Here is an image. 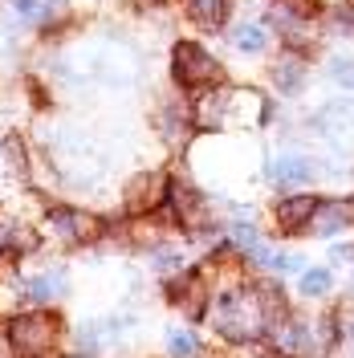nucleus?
Returning a JSON list of instances; mask_svg holds the SVG:
<instances>
[{"mask_svg":"<svg viewBox=\"0 0 354 358\" xmlns=\"http://www.w3.org/2000/svg\"><path fill=\"white\" fill-rule=\"evenodd\" d=\"M167 350H171V358H192L196 355V334H192V330H171Z\"/></svg>","mask_w":354,"mask_h":358,"instance_id":"f3484780","label":"nucleus"},{"mask_svg":"<svg viewBox=\"0 0 354 358\" xmlns=\"http://www.w3.org/2000/svg\"><path fill=\"white\" fill-rule=\"evenodd\" d=\"M171 203H176V216H179V224H187L192 232L196 228H208V203H204V196L199 192H192V187H183V183H176L171 187Z\"/></svg>","mask_w":354,"mask_h":358,"instance_id":"39448f33","label":"nucleus"},{"mask_svg":"<svg viewBox=\"0 0 354 358\" xmlns=\"http://www.w3.org/2000/svg\"><path fill=\"white\" fill-rule=\"evenodd\" d=\"M37 358H41V355H37Z\"/></svg>","mask_w":354,"mask_h":358,"instance_id":"aec40b11","label":"nucleus"},{"mask_svg":"<svg viewBox=\"0 0 354 358\" xmlns=\"http://www.w3.org/2000/svg\"><path fill=\"white\" fill-rule=\"evenodd\" d=\"M273 82L285 90V94L302 90V82H306V62H302V57H293V53H285V57L277 62V69H273Z\"/></svg>","mask_w":354,"mask_h":358,"instance_id":"9d476101","label":"nucleus"},{"mask_svg":"<svg viewBox=\"0 0 354 358\" xmlns=\"http://www.w3.org/2000/svg\"><path fill=\"white\" fill-rule=\"evenodd\" d=\"M37 245V241H33V236H29V228H17V224H0V252H4V248H17V252H21V248H33Z\"/></svg>","mask_w":354,"mask_h":358,"instance_id":"dca6fc26","label":"nucleus"},{"mask_svg":"<svg viewBox=\"0 0 354 358\" xmlns=\"http://www.w3.org/2000/svg\"><path fill=\"white\" fill-rule=\"evenodd\" d=\"M265 310L269 301L261 297H253V293H232V297H224L220 310H216V326H220L224 338H257L265 330Z\"/></svg>","mask_w":354,"mask_h":358,"instance_id":"f257e3e1","label":"nucleus"},{"mask_svg":"<svg viewBox=\"0 0 354 358\" xmlns=\"http://www.w3.org/2000/svg\"><path fill=\"white\" fill-rule=\"evenodd\" d=\"M171 293H176V306H183V310L199 313V277H187V281L171 285Z\"/></svg>","mask_w":354,"mask_h":358,"instance_id":"2eb2a0df","label":"nucleus"},{"mask_svg":"<svg viewBox=\"0 0 354 358\" xmlns=\"http://www.w3.org/2000/svg\"><path fill=\"white\" fill-rule=\"evenodd\" d=\"M187 8H192V17L204 24H220L224 13H228V4L224 0H187Z\"/></svg>","mask_w":354,"mask_h":358,"instance_id":"4468645a","label":"nucleus"},{"mask_svg":"<svg viewBox=\"0 0 354 358\" xmlns=\"http://www.w3.org/2000/svg\"><path fill=\"white\" fill-rule=\"evenodd\" d=\"M232 45H236L241 53H261V49L269 45V37H265L261 24H241V29L232 33Z\"/></svg>","mask_w":354,"mask_h":358,"instance_id":"9b49d317","label":"nucleus"},{"mask_svg":"<svg viewBox=\"0 0 354 358\" xmlns=\"http://www.w3.org/2000/svg\"><path fill=\"white\" fill-rule=\"evenodd\" d=\"M330 289V273L326 268H310L306 277H302V293L306 297H318V293H326Z\"/></svg>","mask_w":354,"mask_h":358,"instance_id":"a211bd4d","label":"nucleus"},{"mask_svg":"<svg viewBox=\"0 0 354 358\" xmlns=\"http://www.w3.org/2000/svg\"><path fill=\"white\" fill-rule=\"evenodd\" d=\"M53 228H57L66 241H86V236H94V228H98V224L90 220V216H82V212L62 208V212H53Z\"/></svg>","mask_w":354,"mask_h":358,"instance_id":"6e6552de","label":"nucleus"},{"mask_svg":"<svg viewBox=\"0 0 354 358\" xmlns=\"http://www.w3.org/2000/svg\"><path fill=\"white\" fill-rule=\"evenodd\" d=\"M8 338H13V346H17L24 358L49 355L53 342H57V322H53L49 313H29V317H17V322H13Z\"/></svg>","mask_w":354,"mask_h":358,"instance_id":"f03ea898","label":"nucleus"},{"mask_svg":"<svg viewBox=\"0 0 354 358\" xmlns=\"http://www.w3.org/2000/svg\"><path fill=\"white\" fill-rule=\"evenodd\" d=\"M313 212H318V200L313 196H289L277 208V220L285 224V228H302V224L313 220Z\"/></svg>","mask_w":354,"mask_h":358,"instance_id":"0eeeda50","label":"nucleus"},{"mask_svg":"<svg viewBox=\"0 0 354 358\" xmlns=\"http://www.w3.org/2000/svg\"><path fill=\"white\" fill-rule=\"evenodd\" d=\"M354 220V208L346 200H326V203H318V212H313V236H338V232H346Z\"/></svg>","mask_w":354,"mask_h":358,"instance_id":"20e7f679","label":"nucleus"},{"mask_svg":"<svg viewBox=\"0 0 354 358\" xmlns=\"http://www.w3.org/2000/svg\"><path fill=\"white\" fill-rule=\"evenodd\" d=\"M163 183H167V179L155 176V171L139 176L131 187H127V208H131V212H147V208H155L159 196H163Z\"/></svg>","mask_w":354,"mask_h":358,"instance_id":"423d86ee","label":"nucleus"},{"mask_svg":"<svg viewBox=\"0 0 354 358\" xmlns=\"http://www.w3.org/2000/svg\"><path fill=\"white\" fill-rule=\"evenodd\" d=\"M62 4H66V0H17L21 17H29V21H49V17H57Z\"/></svg>","mask_w":354,"mask_h":358,"instance_id":"ddd939ff","label":"nucleus"},{"mask_svg":"<svg viewBox=\"0 0 354 358\" xmlns=\"http://www.w3.org/2000/svg\"><path fill=\"white\" fill-rule=\"evenodd\" d=\"M62 285H66V277L49 273V277H33V281H24V293H29L33 301H49V297H57Z\"/></svg>","mask_w":354,"mask_h":358,"instance_id":"f8f14e48","label":"nucleus"},{"mask_svg":"<svg viewBox=\"0 0 354 358\" xmlns=\"http://www.w3.org/2000/svg\"><path fill=\"white\" fill-rule=\"evenodd\" d=\"M171 66H176V78L183 82V86H208V82L220 78V66H216L199 45H179Z\"/></svg>","mask_w":354,"mask_h":358,"instance_id":"7ed1b4c3","label":"nucleus"},{"mask_svg":"<svg viewBox=\"0 0 354 358\" xmlns=\"http://www.w3.org/2000/svg\"><path fill=\"white\" fill-rule=\"evenodd\" d=\"M134 4H143V8H151V4H163V0H134Z\"/></svg>","mask_w":354,"mask_h":358,"instance_id":"6ab92c4d","label":"nucleus"},{"mask_svg":"<svg viewBox=\"0 0 354 358\" xmlns=\"http://www.w3.org/2000/svg\"><path fill=\"white\" fill-rule=\"evenodd\" d=\"M269 176L277 179V183H306V179H313V163L302 155H289V159H277Z\"/></svg>","mask_w":354,"mask_h":358,"instance_id":"1a4fd4ad","label":"nucleus"}]
</instances>
